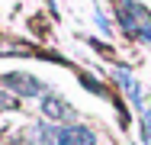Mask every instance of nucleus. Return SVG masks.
I'll use <instances>...</instances> for the list:
<instances>
[{"label": "nucleus", "mask_w": 151, "mask_h": 145, "mask_svg": "<svg viewBox=\"0 0 151 145\" xmlns=\"http://www.w3.org/2000/svg\"><path fill=\"white\" fill-rule=\"evenodd\" d=\"M3 84L13 87L19 97H35V94H42V84H39L32 74H23V71H10V74H3Z\"/></svg>", "instance_id": "f257e3e1"}, {"label": "nucleus", "mask_w": 151, "mask_h": 145, "mask_svg": "<svg viewBox=\"0 0 151 145\" xmlns=\"http://www.w3.org/2000/svg\"><path fill=\"white\" fill-rule=\"evenodd\" d=\"M55 145H93V132L71 126V129H58L55 132Z\"/></svg>", "instance_id": "f03ea898"}, {"label": "nucleus", "mask_w": 151, "mask_h": 145, "mask_svg": "<svg viewBox=\"0 0 151 145\" xmlns=\"http://www.w3.org/2000/svg\"><path fill=\"white\" fill-rule=\"evenodd\" d=\"M42 113L52 116V119H71V116H74L71 107H68L61 97H45V100H42Z\"/></svg>", "instance_id": "7ed1b4c3"}, {"label": "nucleus", "mask_w": 151, "mask_h": 145, "mask_svg": "<svg viewBox=\"0 0 151 145\" xmlns=\"http://www.w3.org/2000/svg\"><path fill=\"white\" fill-rule=\"evenodd\" d=\"M10 107H16V100H10L6 94H0V110H10Z\"/></svg>", "instance_id": "20e7f679"}]
</instances>
